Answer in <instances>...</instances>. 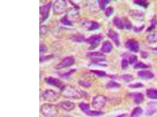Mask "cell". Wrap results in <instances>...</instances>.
Segmentation results:
<instances>
[{"instance_id":"cell-1","label":"cell","mask_w":157,"mask_h":117,"mask_svg":"<svg viewBox=\"0 0 157 117\" xmlns=\"http://www.w3.org/2000/svg\"><path fill=\"white\" fill-rule=\"evenodd\" d=\"M41 113L45 117H55L57 114V106L50 104H44L41 108Z\"/></svg>"},{"instance_id":"cell-2","label":"cell","mask_w":157,"mask_h":117,"mask_svg":"<svg viewBox=\"0 0 157 117\" xmlns=\"http://www.w3.org/2000/svg\"><path fill=\"white\" fill-rule=\"evenodd\" d=\"M61 94L64 97L74 99H79L82 96L78 91L74 88L69 87L63 89L61 92Z\"/></svg>"},{"instance_id":"cell-3","label":"cell","mask_w":157,"mask_h":117,"mask_svg":"<svg viewBox=\"0 0 157 117\" xmlns=\"http://www.w3.org/2000/svg\"><path fill=\"white\" fill-rule=\"evenodd\" d=\"M106 98L103 95H98L94 98L92 102L93 107L95 109H101L105 106Z\"/></svg>"},{"instance_id":"cell-4","label":"cell","mask_w":157,"mask_h":117,"mask_svg":"<svg viewBox=\"0 0 157 117\" xmlns=\"http://www.w3.org/2000/svg\"><path fill=\"white\" fill-rule=\"evenodd\" d=\"M125 46L130 51L137 53L139 50V43L134 39H130L125 43Z\"/></svg>"},{"instance_id":"cell-5","label":"cell","mask_w":157,"mask_h":117,"mask_svg":"<svg viewBox=\"0 0 157 117\" xmlns=\"http://www.w3.org/2000/svg\"><path fill=\"white\" fill-rule=\"evenodd\" d=\"M42 97L44 100L49 102H53L58 99L59 95L54 91L48 90L43 93Z\"/></svg>"},{"instance_id":"cell-6","label":"cell","mask_w":157,"mask_h":117,"mask_svg":"<svg viewBox=\"0 0 157 117\" xmlns=\"http://www.w3.org/2000/svg\"><path fill=\"white\" fill-rule=\"evenodd\" d=\"M129 14L130 17L136 21H142L143 19V13L139 10H130L129 11Z\"/></svg>"},{"instance_id":"cell-7","label":"cell","mask_w":157,"mask_h":117,"mask_svg":"<svg viewBox=\"0 0 157 117\" xmlns=\"http://www.w3.org/2000/svg\"><path fill=\"white\" fill-rule=\"evenodd\" d=\"M90 56L96 63H101L105 61V56L100 52H94L91 53Z\"/></svg>"},{"instance_id":"cell-8","label":"cell","mask_w":157,"mask_h":117,"mask_svg":"<svg viewBox=\"0 0 157 117\" xmlns=\"http://www.w3.org/2000/svg\"><path fill=\"white\" fill-rule=\"evenodd\" d=\"M107 35L108 37L114 42L116 46L118 47L120 45L119 36L118 34L116 32L113 31L112 29H110L108 31Z\"/></svg>"},{"instance_id":"cell-9","label":"cell","mask_w":157,"mask_h":117,"mask_svg":"<svg viewBox=\"0 0 157 117\" xmlns=\"http://www.w3.org/2000/svg\"><path fill=\"white\" fill-rule=\"evenodd\" d=\"M59 106L61 109L67 112L71 111L75 107V104L70 101L61 102L59 104Z\"/></svg>"},{"instance_id":"cell-10","label":"cell","mask_w":157,"mask_h":117,"mask_svg":"<svg viewBox=\"0 0 157 117\" xmlns=\"http://www.w3.org/2000/svg\"><path fill=\"white\" fill-rule=\"evenodd\" d=\"M102 36L101 35H96L91 36L88 40V42L93 46L96 47L99 46L100 42L102 40Z\"/></svg>"},{"instance_id":"cell-11","label":"cell","mask_w":157,"mask_h":117,"mask_svg":"<svg viewBox=\"0 0 157 117\" xmlns=\"http://www.w3.org/2000/svg\"><path fill=\"white\" fill-rule=\"evenodd\" d=\"M137 74L141 77L147 79H152L154 77L153 73L151 71H148V70L139 71L138 72Z\"/></svg>"},{"instance_id":"cell-12","label":"cell","mask_w":157,"mask_h":117,"mask_svg":"<svg viewBox=\"0 0 157 117\" xmlns=\"http://www.w3.org/2000/svg\"><path fill=\"white\" fill-rule=\"evenodd\" d=\"M112 48L113 46L111 42L109 41H106L102 44L101 50L104 53H109L112 50Z\"/></svg>"},{"instance_id":"cell-13","label":"cell","mask_w":157,"mask_h":117,"mask_svg":"<svg viewBox=\"0 0 157 117\" xmlns=\"http://www.w3.org/2000/svg\"><path fill=\"white\" fill-rule=\"evenodd\" d=\"M113 22L114 25L117 29L123 30L124 29V22L119 17H115L113 20Z\"/></svg>"},{"instance_id":"cell-14","label":"cell","mask_w":157,"mask_h":117,"mask_svg":"<svg viewBox=\"0 0 157 117\" xmlns=\"http://www.w3.org/2000/svg\"><path fill=\"white\" fill-rule=\"evenodd\" d=\"M147 95L150 99H157V90L153 89H147Z\"/></svg>"},{"instance_id":"cell-15","label":"cell","mask_w":157,"mask_h":117,"mask_svg":"<svg viewBox=\"0 0 157 117\" xmlns=\"http://www.w3.org/2000/svg\"><path fill=\"white\" fill-rule=\"evenodd\" d=\"M134 101L136 104H140L143 101L144 96L141 93H136L134 94Z\"/></svg>"},{"instance_id":"cell-16","label":"cell","mask_w":157,"mask_h":117,"mask_svg":"<svg viewBox=\"0 0 157 117\" xmlns=\"http://www.w3.org/2000/svg\"><path fill=\"white\" fill-rule=\"evenodd\" d=\"M147 41L150 44L157 42V33H152L149 34L147 38Z\"/></svg>"},{"instance_id":"cell-17","label":"cell","mask_w":157,"mask_h":117,"mask_svg":"<svg viewBox=\"0 0 157 117\" xmlns=\"http://www.w3.org/2000/svg\"><path fill=\"white\" fill-rule=\"evenodd\" d=\"M143 110L140 107H137L134 109L132 112V116L135 117L140 115L142 113Z\"/></svg>"},{"instance_id":"cell-18","label":"cell","mask_w":157,"mask_h":117,"mask_svg":"<svg viewBox=\"0 0 157 117\" xmlns=\"http://www.w3.org/2000/svg\"><path fill=\"white\" fill-rule=\"evenodd\" d=\"M121 85L117 82H114V81H110L107 84L106 87L108 89L115 88H119Z\"/></svg>"},{"instance_id":"cell-19","label":"cell","mask_w":157,"mask_h":117,"mask_svg":"<svg viewBox=\"0 0 157 117\" xmlns=\"http://www.w3.org/2000/svg\"><path fill=\"white\" fill-rule=\"evenodd\" d=\"M134 3L135 4H137L142 7H144L145 8L147 7L149 5V3L147 1L145 0H136L134 1Z\"/></svg>"},{"instance_id":"cell-20","label":"cell","mask_w":157,"mask_h":117,"mask_svg":"<svg viewBox=\"0 0 157 117\" xmlns=\"http://www.w3.org/2000/svg\"><path fill=\"white\" fill-rule=\"evenodd\" d=\"M149 68V66L145 64L144 63H143L140 62L136 63L135 64V65L134 66V68L135 69H145V68Z\"/></svg>"},{"instance_id":"cell-21","label":"cell","mask_w":157,"mask_h":117,"mask_svg":"<svg viewBox=\"0 0 157 117\" xmlns=\"http://www.w3.org/2000/svg\"><path fill=\"white\" fill-rule=\"evenodd\" d=\"M88 116H99L103 114L102 112L100 111H94V110H89L86 112V113Z\"/></svg>"},{"instance_id":"cell-22","label":"cell","mask_w":157,"mask_h":117,"mask_svg":"<svg viewBox=\"0 0 157 117\" xmlns=\"http://www.w3.org/2000/svg\"><path fill=\"white\" fill-rule=\"evenodd\" d=\"M79 107L80 109L83 111L85 113L87 112L90 110V106L88 104L85 103H81L79 104Z\"/></svg>"},{"instance_id":"cell-23","label":"cell","mask_w":157,"mask_h":117,"mask_svg":"<svg viewBox=\"0 0 157 117\" xmlns=\"http://www.w3.org/2000/svg\"><path fill=\"white\" fill-rule=\"evenodd\" d=\"M99 5H100V8L102 10H104L105 9L106 6L107 4L110 3V1L109 0H101L99 1Z\"/></svg>"},{"instance_id":"cell-24","label":"cell","mask_w":157,"mask_h":117,"mask_svg":"<svg viewBox=\"0 0 157 117\" xmlns=\"http://www.w3.org/2000/svg\"><path fill=\"white\" fill-rule=\"evenodd\" d=\"M122 79L125 82H129L133 80V77L130 74L124 75L122 76Z\"/></svg>"},{"instance_id":"cell-25","label":"cell","mask_w":157,"mask_h":117,"mask_svg":"<svg viewBox=\"0 0 157 117\" xmlns=\"http://www.w3.org/2000/svg\"><path fill=\"white\" fill-rule=\"evenodd\" d=\"M114 10L113 7H108L106 10L105 14V15L107 17H109L114 13Z\"/></svg>"},{"instance_id":"cell-26","label":"cell","mask_w":157,"mask_h":117,"mask_svg":"<svg viewBox=\"0 0 157 117\" xmlns=\"http://www.w3.org/2000/svg\"><path fill=\"white\" fill-rule=\"evenodd\" d=\"M124 26L128 30H130L132 28V24L130 21L127 18H125L124 20Z\"/></svg>"},{"instance_id":"cell-27","label":"cell","mask_w":157,"mask_h":117,"mask_svg":"<svg viewBox=\"0 0 157 117\" xmlns=\"http://www.w3.org/2000/svg\"><path fill=\"white\" fill-rule=\"evenodd\" d=\"M137 57L136 55H132L130 57L129 59V63L130 64L132 65L136 63L137 61Z\"/></svg>"},{"instance_id":"cell-28","label":"cell","mask_w":157,"mask_h":117,"mask_svg":"<svg viewBox=\"0 0 157 117\" xmlns=\"http://www.w3.org/2000/svg\"><path fill=\"white\" fill-rule=\"evenodd\" d=\"M93 72L95 74H96L97 75L100 77L105 76L106 75L105 72L103 71H101V70H94Z\"/></svg>"},{"instance_id":"cell-29","label":"cell","mask_w":157,"mask_h":117,"mask_svg":"<svg viewBox=\"0 0 157 117\" xmlns=\"http://www.w3.org/2000/svg\"><path fill=\"white\" fill-rule=\"evenodd\" d=\"M99 27H100L99 24L98 23L94 22L92 23V24H91V28L90 29L91 31H94V30L99 29Z\"/></svg>"},{"instance_id":"cell-30","label":"cell","mask_w":157,"mask_h":117,"mask_svg":"<svg viewBox=\"0 0 157 117\" xmlns=\"http://www.w3.org/2000/svg\"><path fill=\"white\" fill-rule=\"evenodd\" d=\"M128 65V62L127 59L124 58L122 60V69L125 70L127 68Z\"/></svg>"},{"instance_id":"cell-31","label":"cell","mask_w":157,"mask_h":117,"mask_svg":"<svg viewBox=\"0 0 157 117\" xmlns=\"http://www.w3.org/2000/svg\"><path fill=\"white\" fill-rule=\"evenodd\" d=\"M157 24L156 20L155 19H153L152 21L151 26L148 29L147 31H151L152 29H154Z\"/></svg>"},{"instance_id":"cell-32","label":"cell","mask_w":157,"mask_h":117,"mask_svg":"<svg viewBox=\"0 0 157 117\" xmlns=\"http://www.w3.org/2000/svg\"><path fill=\"white\" fill-rule=\"evenodd\" d=\"M143 84H142L141 83H136V84H131V85H129L130 87L134 88L141 87H143Z\"/></svg>"},{"instance_id":"cell-33","label":"cell","mask_w":157,"mask_h":117,"mask_svg":"<svg viewBox=\"0 0 157 117\" xmlns=\"http://www.w3.org/2000/svg\"><path fill=\"white\" fill-rule=\"evenodd\" d=\"M144 28V26H142L139 27H136L134 28V31L135 32H140L141 31L143 30Z\"/></svg>"},{"instance_id":"cell-34","label":"cell","mask_w":157,"mask_h":117,"mask_svg":"<svg viewBox=\"0 0 157 117\" xmlns=\"http://www.w3.org/2000/svg\"><path fill=\"white\" fill-rule=\"evenodd\" d=\"M81 84L83 86L85 87H90L91 85L90 83H88V82H83V81H82V82H81Z\"/></svg>"},{"instance_id":"cell-35","label":"cell","mask_w":157,"mask_h":117,"mask_svg":"<svg viewBox=\"0 0 157 117\" xmlns=\"http://www.w3.org/2000/svg\"><path fill=\"white\" fill-rule=\"evenodd\" d=\"M155 50H157V48H156Z\"/></svg>"}]
</instances>
